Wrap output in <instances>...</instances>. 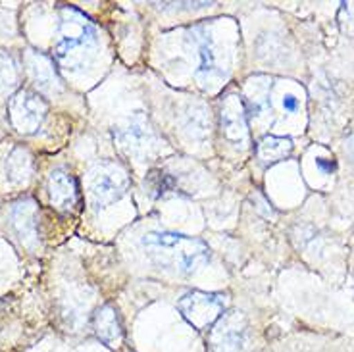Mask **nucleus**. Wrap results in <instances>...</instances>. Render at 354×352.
Masks as SVG:
<instances>
[{"mask_svg": "<svg viewBox=\"0 0 354 352\" xmlns=\"http://www.w3.org/2000/svg\"><path fill=\"white\" fill-rule=\"evenodd\" d=\"M141 243L154 264L179 275L201 272L210 260V248L204 241L176 231H149Z\"/></svg>", "mask_w": 354, "mask_h": 352, "instance_id": "f257e3e1", "label": "nucleus"}, {"mask_svg": "<svg viewBox=\"0 0 354 352\" xmlns=\"http://www.w3.org/2000/svg\"><path fill=\"white\" fill-rule=\"evenodd\" d=\"M97 29L88 18L77 10L64 8L54 54L66 70L77 71L85 68L88 56L97 46Z\"/></svg>", "mask_w": 354, "mask_h": 352, "instance_id": "f03ea898", "label": "nucleus"}, {"mask_svg": "<svg viewBox=\"0 0 354 352\" xmlns=\"http://www.w3.org/2000/svg\"><path fill=\"white\" fill-rule=\"evenodd\" d=\"M227 299L220 293H204V290H191L177 302V310L185 317L189 326L198 331L212 327L225 312Z\"/></svg>", "mask_w": 354, "mask_h": 352, "instance_id": "7ed1b4c3", "label": "nucleus"}, {"mask_svg": "<svg viewBox=\"0 0 354 352\" xmlns=\"http://www.w3.org/2000/svg\"><path fill=\"white\" fill-rule=\"evenodd\" d=\"M129 189V176L124 167L118 164H98L93 169V177H91V187H88V194H91V204L95 210H102L115 201H120Z\"/></svg>", "mask_w": 354, "mask_h": 352, "instance_id": "20e7f679", "label": "nucleus"}, {"mask_svg": "<svg viewBox=\"0 0 354 352\" xmlns=\"http://www.w3.org/2000/svg\"><path fill=\"white\" fill-rule=\"evenodd\" d=\"M8 115L18 133H35L46 118V102L33 91L21 89L10 98Z\"/></svg>", "mask_w": 354, "mask_h": 352, "instance_id": "39448f33", "label": "nucleus"}, {"mask_svg": "<svg viewBox=\"0 0 354 352\" xmlns=\"http://www.w3.org/2000/svg\"><path fill=\"white\" fill-rule=\"evenodd\" d=\"M214 352H241L247 344V319L241 312H227L216 322L208 337Z\"/></svg>", "mask_w": 354, "mask_h": 352, "instance_id": "423d86ee", "label": "nucleus"}, {"mask_svg": "<svg viewBox=\"0 0 354 352\" xmlns=\"http://www.w3.org/2000/svg\"><path fill=\"white\" fill-rule=\"evenodd\" d=\"M247 104L239 95H227L221 100V131L225 139L231 142H247L248 125H247Z\"/></svg>", "mask_w": 354, "mask_h": 352, "instance_id": "0eeeda50", "label": "nucleus"}, {"mask_svg": "<svg viewBox=\"0 0 354 352\" xmlns=\"http://www.w3.org/2000/svg\"><path fill=\"white\" fill-rule=\"evenodd\" d=\"M48 196L50 204L60 212H73L80 203V187L75 177L62 167L50 172L48 176Z\"/></svg>", "mask_w": 354, "mask_h": 352, "instance_id": "6e6552de", "label": "nucleus"}, {"mask_svg": "<svg viewBox=\"0 0 354 352\" xmlns=\"http://www.w3.org/2000/svg\"><path fill=\"white\" fill-rule=\"evenodd\" d=\"M10 220L21 239V243H26L27 247H33L39 241V208H37L35 201L26 198V201L14 204Z\"/></svg>", "mask_w": 354, "mask_h": 352, "instance_id": "1a4fd4ad", "label": "nucleus"}, {"mask_svg": "<svg viewBox=\"0 0 354 352\" xmlns=\"http://www.w3.org/2000/svg\"><path fill=\"white\" fill-rule=\"evenodd\" d=\"M115 139L120 141V147L127 152H139L151 141L152 129L149 122L142 115H135L124 127H118L114 131Z\"/></svg>", "mask_w": 354, "mask_h": 352, "instance_id": "9d476101", "label": "nucleus"}, {"mask_svg": "<svg viewBox=\"0 0 354 352\" xmlns=\"http://www.w3.org/2000/svg\"><path fill=\"white\" fill-rule=\"evenodd\" d=\"M93 327H95L98 339L102 343H106L108 346H114L122 339V324H120L118 312L112 306H100L95 312Z\"/></svg>", "mask_w": 354, "mask_h": 352, "instance_id": "9b49d317", "label": "nucleus"}, {"mask_svg": "<svg viewBox=\"0 0 354 352\" xmlns=\"http://www.w3.org/2000/svg\"><path fill=\"white\" fill-rule=\"evenodd\" d=\"M27 68L31 77L41 91H54V87L60 85V80L56 75L53 62L41 53H31L27 56Z\"/></svg>", "mask_w": 354, "mask_h": 352, "instance_id": "f8f14e48", "label": "nucleus"}, {"mask_svg": "<svg viewBox=\"0 0 354 352\" xmlns=\"http://www.w3.org/2000/svg\"><path fill=\"white\" fill-rule=\"evenodd\" d=\"M292 152V141L289 137H275V135H268L262 141L258 142V160L264 166H272L281 160L289 158Z\"/></svg>", "mask_w": 354, "mask_h": 352, "instance_id": "ddd939ff", "label": "nucleus"}, {"mask_svg": "<svg viewBox=\"0 0 354 352\" xmlns=\"http://www.w3.org/2000/svg\"><path fill=\"white\" fill-rule=\"evenodd\" d=\"M33 174V158L29 154V150L14 149L6 158V177L10 183H26L27 179Z\"/></svg>", "mask_w": 354, "mask_h": 352, "instance_id": "4468645a", "label": "nucleus"}, {"mask_svg": "<svg viewBox=\"0 0 354 352\" xmlns=\"http://www.w3.org/2000/svg\"><path fill=\"white\" fill-rule=\"evenodd\" d=\"M185 131L193 139H204L210 133V118L203 106H193L185 118Z\"/></svg>", "mask_w": 354, "mask_h": 352, "instance_id": "2eb2a0df", "label": "nucleus"}, {"mask_svg": "<svg viewBox=\"0 0 354 352\" xmlns=\"http://www.w3.org/2000/svg\"><path fill=\"white\" fill-rule=\"evenodd\" d=\"M216 73V53L212 44L206 39L198 44V68H196V80L208 81Z\"/></svg>", "mask_w": 354, "mask_h": 352, "instance_id": "dca6fc26", "label": "nucleus"}, {"mask_svg": "<svg viewBox=\"0 0 354 352\" xmlns=\"http://www.w3.org/2000/svg\"><path fill=\"white\" fill-rule=\"evenodd\" d=\"M145 183L149 187L152 196H164V194H168L169 191L176 189V179L169 176V174H166V172H162V169L151 172V176L147 177Z\"/></svg>", "mask_w": 354, "mask_h": 352, "instance_id": "f3484780", "label": "nucleus"}, {"mask_svg": "<svg viewBox=\"0 0 354 352\" xmlns=\"http://www.w3.org/2000/svg\"><path fill=\"white\" fill-rule=\"evenodd\" d=\"M16 81H18L16 64L8 54L0 50V95H4V93H8V91L16 87Z\"/></svg>", "mask_w": 354, "mask_h": 352, "instance_id": "a211bd4d", "label": "nucleus"}, {"mask_svg": "<svg viewBox=\"0 0 354 352\" xmlns=\"http://www.w3.org/2000/svg\"><path fill=\"white\" fill-rule=\"evenodd\" d=\"M283 108L285 112H297V110H299V98L295 97V95H285Z\"/></svg>", "mask_w": 354, "mask_h": 352, "instance_id": "6ab92c4d", "label": "nucleus"}, {"mask_svg": "<svg viewBox=\"0 0 354 352\" xmlns=\"http://www.w3.org/2000/svg\"><path fill=\"white\" fill-rule=\"evenodd\" d=\"M316 164H318L319 167H322V169H324V172H333V162H328V164H326V162H324V160H316Z\"/></svg>", "mask_w": 354, "mask_h": 352, "instance_id": "aec40b11", "label": "nucleus"}]
</instances>
